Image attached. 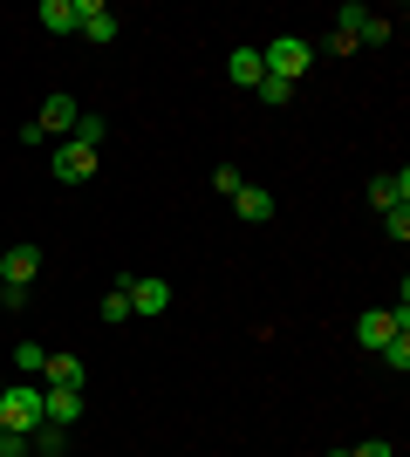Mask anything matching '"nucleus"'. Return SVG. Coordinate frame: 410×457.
Segmentation results:
<instances>
[{"mask_svg": "<svg viewBox=\"0 0 410 457\" xmlns=\"http://www.w3.org/2000/svg\"><path fill=\"white\" fill-rule=\"evenodd\" d=\"M35 273H41V246H28V239L7 246V253H0V301L21 307V301H28V287H35Z\"/></svg>", "mask_w": 410, "mask_h": 457, "instance_id": "1", "label": "nucleus"}, {"mask_svg": "<svg viewBox=\"0 0 410 457\" xmlns=\"http://www.w3.org/2000/svg\"><path fill=\"white\" fill-rule=\"evenodd\" d=\"M0 423L21 430V437L41 423V389H35V382H7V389H0Z\"/></svg>", "mask_w": 410, "mask_h": 457, "instance_id": "2", "label": "nucleus"}, {"mask_svg": "<svg viewBox=\"0 0 410 457\" xmlns=\"http://www.w3.org/2000/svg\"><path fill=\"white\" fill-rule=\"evenodd\" d=\"M308 62H314V48H308L301 35H280V41H267V48H260V69H267V76H288V82L301 76Z\"/></svg>", "mask_w": 410, "mask_h": 457, "instance_id": "3", "label": "nucleus"}, {"mask_svg": "<svg viewBox=\"0 0 410 457\" xmlns=\"http://www.w3.org/2000/svg\"><path fill=\"white\" fill-rule=\"evenodd\" d=\"M76 103H69V96H48V103H41V116H35V137H69L76 130Z\"/></svg>", "mask_w": 410, "mask_h": 457, "instance_id": "4", "label": "nucleus"}, {"mask_svg": "<svg viewBox=\"0 0 410 457\" xmlns=\"http://www.w3.org/2000/svg\"><path fill=\"white\" fill-rule=\"evenodd\" d=\"M76 417H82V396H76V389H41V423L76 430Z\"/></svg>", "mask_w": 410, "mask_h": 457, "instance_id": "5", "label": "nucleus"}, {"mask_svg": "<svg viewBox=\"0 0 410 457\" xmlns=\"http://www.w3.org/2000/svg\"><path fill=\"white\" fill-rule=\"evenodd\" d=\"M370 205L376 212H397V205H410V171H383L370 185Z\"/></svg>", "mask_w": 410, "mask_h": 457, "instance_id": "6", "label": "nucleus"}, {"mask_svg": "<svg viewBox=\"0 0 410 457\" xmlns=\"http://www.w3.org/2000/svg\"><path fill=\"white\" fill-rule=\"evenodd\" d=\"M89 171H96V151H82L76 137H69V144L55 151V178H62V185H76V178H89Z\"/></svg>", "mask_w": 410, "mask_h": 457, "instance_id": "7", "label": "nucleus"}, {"mask_svg": "<svg viewBox=\"0 0 410 457\" xmlns=\"http://www.w3.org/2000/svg\"><path fill=\"white\" fill-rule=\"evenodd\" d=\"M390 335H397V321L383 314V307H363V314H356V342L363 348H383Z\"/></svg>", "mask_w": 410, "mask_h": 457, "instance_id": "8", "label": "nucleus"}, {"mask_svg": "<svg viewBox=\"0 0 410 457\" xmlns=\"http://www.w3.org/2000/svg\"><path fill=\"white\" fill-rule=\"evenodd\" d=\"M76 14H82V35L89 41H117V14L103 0H76Z\"/></svg>", "mask_w": 410, "mask_h": 457, "instance_id": "9", "label": "nucleus"}, {"mask_svg": "<svg viewBox=\"0 0 410 457\" xmlns=\"http://www.w3.org/2000/svg\"><path fill=\"white\" fill-rule=\"evenodd\" d=\"M233 212L247 219V226H267V219H273V198H267L260 185H239V191H233Z\"/></svg>", "mask_w": 410, "mask_h": 457, "instance_id": "10", "label": "nucleus"}, {"mask_svg": "<svg viewBox=\"0 0 410 457\" xmlns=\"http://www.w3.org/2000/svg\"><path fill=\"white\" fill-rule=\"evenodd\" d=\"M164 307H172L164 280H130V314H164Z\"/></svg>", "mask_w": 410, "mask_h": 457, "instance_id": "11", "label": "nucleus"}, {"mask_svg": "<svg viewBox=\"0 0 410 457\" xmlns=\"http://www.w3.org/2000/svg\"><path fill=\"white\" fill-rule=\"evenodd\" d=\"M41 376H48V389H76V396H82V362H76V355H55V348H48Z\"/></svg>", "mask_w": 410, "mask_h": 457, "instance_id": "12", "label": "nucleus"}, {"mask_svg": "<svg viewBox=\"0 0 410 457\" xmlns=\"http://www.w3.org/2000/svg\"><path fill=\"white\" fill-rule=\"evenodd\" d=\"M69 451V430H62V423H35V430H28V457H62Z\"/></svg>", "mask_w": 410, "mask_h": 457, "instance_id": "13", "label": "nucleus"}, {"mask_svg": "<svg viewBox=\"0 0 410 457\" xmlns=\"http://www.w3.org/2000/svg\"><path fill=\"white\" fill-rule=\"evenodd\" d=\"M41 28H48V35H76V28H82L76 0H41Z\"/></svg>", "mask_w": 410, "mask_h": 457, "instance_id": "14", "label": "nucleus"}, {"mask_svg": "<svg viewBox=\"0 0 410 457\" xmlns=\"http://www.w3.org/2000/svg\"><path fill=\"white\" fill-rule=\"evenodd\" d=\"M260 76H267V69H260V48H233V82L239 89H260Z\"/></svg>", "mask_w": 410, "mask_h": 457, "instance_id": "15", "label": "nucleus"}, {"mask_svg": "<svg viewBox=\"0 0 410 457\" xmlns=\"http://www.w3.org/2000/svg\"><path fill=\"white\" fill-rule=\"evenodd\" d=\"M103 137H110L103 116H76V144H82V151H103Z\"/></svg>", "mask_w": 410, "mask_h": 457, "instance_id": "16", "label": "nucleus"}, {"mask_svg": "<svg viewBox=\"0 0 410 457\" xmlns=\"http://www.w3.org/2000/svg\"><path fill=\"white\" fill-rule=\"evenodd\" d=\"M41 362H48V348H41V342H21L14 348V369H21V376H41Z\"/></svg>", "mask_w": 410, "mask_h": 457, "instance_id": "17", "label": "nucleus"}, {"mask_svg": "<svg viewBox=\"0 0 410 457\" xmlns=\"http://www.w3.org/2000/svg\"><path fill=\"white\" fill-rule=\"evenodd\" d=\"M288 96H294V82H288V76H260V103H267V110H280Z\"/></svg>", "mask_w": 410, "mask_h": 457, "instance_id": "18", "label": "nucleus"}, {"mask_svg": "<svg viewBox=\"0 0 410 457\" xmlns=\"http://www.w3.org/2000/svg\"><path fill=\"white\" fill-rule=\"evenodd\" d=\"M376 355H383V362H390L397 376H404V369H410V335H390V342L376 348Z\"/></svg>", "mask_w": 410, "mask_h": 457, "instance_id": "19", "label": "nucleus"}, {"mask_svg": "<svg viewBox=\"0 0 410 457\" xmlns=\"http://www.w3.org/2000/svg\"><path fill=\"white\" fill-rule=\"evenodd\" d=\"M130 314V280H117V294H103V321H123Z\"/></svg>", "mask_w": 410, "mask_h": 457, "instance_id": "20", "label": "nucleus"}, {"mask_svg": "<svg viewBox=\"0 0 410 457\" xmlns=\"http://www.w3.org/2000/svg\"><path fill=\"white\" fill-rule=\"evenodd\" d=\"M356 41H390V21H383V14H363V28H356Z\"/></svg>", "mask_w": 410, "mask_h": 457, "instance_id": "21", "label": "nucleus"}, {"mask_svg": "<svg viewBox=\"0 0 410 457\" xmlns=\"http://www.w3.org/2000/svg\"><path fill=\"white\" fill-rule=\"evenodd\" d=\"M239 185H247V178H239V171H233V164H219V171H213V191H226V198H233V191H239Z\"/></svg>", "mask_w": 410, "mask_h": 457, "instance_id": "22", "label": "nucleus"}, {"mask_svg": "<svg viewBox=\"0 0 410 457\" xmlns=\"http://www.w3.org/2000/svg\"><path fill=\"white\" fill-rule=\"evenodd\" d=\"M383 226H390V239H410V205H397V212H383Z\"/></svg>", "mask_w": 410, "mask_h": 457, "instance_id": "23", "label": "nucleus"}, {"mask_svg": "<svg viewBox=\"0 0 410 457\" xmlns=\"http://www.w3.org/2000/svg\"><path fill=\"white\" fill-rule=\"evenodd\" d=\"M342 457H397V451L383 437H370V444H356V451H342Z\"/></svg>", "mask_w": 410, "mask_h": 457, "instance_id": "24", "label": "nucleus"}, {"mask_svg": "<svg viewBox=\"0 0 410 457\" xmlns=\"http://www.w3.org/2000/svg\"><path fill=\"white\" fill-rule=\"evenodd\" d=\"M0 457H28V437H21V430H7V437H0Z\"/></svg>", "mask_w": 410, "mask_h": 457, "instance_id": "25", "label": "nucleus"}, {"mask_svg": "<svg viewBox=\"0 0 410 457\" xmlns=\"http://www.w3.org/2000/svg\"><path fill=\"white\" fill-rule=\"evenodd\" d=\"M0 437H7V423H0Z\"/></svg>", "mask_w": 410, "mask_h": 457, "instance_id": "26", "label": "nucleus"}, {"mask_svg": "<svg viewBox=\"0 0 410 457\" xmlns=\"http://www.w3.org/2000/svg\"><path fill=\"white\" fill-rule=\"evenodd\" d=\"M0 253H7V246H0Z\"/></svg>", "mask_w": 410, "mask_h": 457, "instance_id": "27", "label": "nucleus"}]
</instances>
